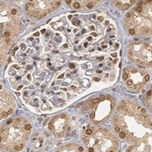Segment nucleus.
<instances>
[{
  "label": "nucleus",
  "mask_w": 152,
  "mask_h": 152,
  "mask_svg": "<svg viewBox=\"0 0 152 152\" xmlns=\"http://www.w3.org/2000/svg\"><path fill=\"white\" fill-rule=\"evenodd\" d=\"M100 2L99 1H86V9H92L94 6L98 4Z\"/></svg>",
  "instance_id": "nucleus-15"
},
{
  "label": "nucleus",
  "mask_w": 152,
  "mask_h": 152,
  "mask_svg": "<svg viewBox=\"0 0 152 152\" xmlns=\"http://www.w3.org/2000/svg\"><path fill=\"white\" fill-rule=\"evenodd\" d=\"M0 107H1V118L4 119L7 118L9 115H10L13 110L15 107V101L10 95L5 90H3L1 86V92H0Z\"/></svg>",
  "instance_id": "nucleus-11"
},
{
  "label": "nucleus",
  "mask_w": 152,
  "mask_h": 152,
  "mask_svg": "<svg viewBox=\"0 0 152 152\" xmlns=\"http://www.w3.org/2000/svg\"><path fill=\"white\" fill-rule=\"evenodd\" d=\"M32 125L29 119L17 117L8 120L1 127V148L6 151H22L29 141Z\"/></svg>",
  "instance_id": "nucleus-2"
},
{
  "label": "nucleus",
  "mask_w": 152,
  "mask_h": 152,
  "mask_svg": "<svg viewBox=\"0 0 152 152\" xmlns=\"http://www.w3.org/2000/svg\"><path fill=\"white\" fill-rule=\"evenodd\" d=\"M64 76V75H60L59 76V79H62V78H63Z\"/></svg>",
  "instance_id": "nucleus-17"
},
{
  "label": "nucleus",
  "mask_w": 152,
  "mask_h": 152,
  "mask_svg": "<svg viewBox=\"0 0 152 152\" xmlns=\"http://www.w3.org/2000/svg\"><path fill=\"white\" fill-rule=\"evenodd\" d=\"M123 80L126 86L131 90H140L150 80V75L145 69L137 67H127L124 69Z\"/></svg>",
  "instance_id": "nucleus-8"
},
{
  "label": "nucleus",
  "mask_w": 152,
  "mask_h": 152,
  "mask_svg": "<svg viewBox=\"0 0 152 152\" xmlns=\"http://www.w3.org/2000/svg\"><path fill=\"white\" fill-rule=\"evenodd\" d=\"M81 138L88 152H117L119 149L117 138L107 129H88Z\"/></svg>",
  "instance_id": "nucleus-5"
},
{
  "label": "nucleus",
  "mask_w": 152,
  "mask_h": 152,
  "mask_svg": "<svg viewBox=\"0 0 152 152\" xmlns=\"http://www.w3.org/2000/svg\"><path fill=\"white\" fill-rule=\"evenodd\" d=\"M116 104L115 99L109 95L100 96L99 97L89 100L85 105V111L91 109L90 118L95 124H102L110 117L114 106Z\"/></svg>",
  "instance_id": "nucleus-6"
},
{
  "label": "nucleus",
  "mask_w": 152,
  "mask_h": 152,
  "mask_svg": "<svg viewBox=\"0 0 152 152\" xmlns=\"http://www.w3.org/2000/svg\"><path fill=\"white\" fill-rule=\"evenodd\" d=\"M125 27L131 35H152V1H139L125 18Z\"/></svg>",
  "instance_id": "nucleus-4"
},
{
  "label": "nucleus",
  "mask_w": 152,
  "mask_h": 152,
  "mask_svg": "<svg viewBox=\"0 0 152 152\" xmlns=\"http://www.w3.org/2000/svg\"><path fill=\"white\" fill-rule=\"evenodd\" d=\"M71 89H73V90H75L76 88L75 86H71Z\"/></svg>",
  "instance_id": "nucleus-18"
},
{
  "label": "nucleus",
  "mask_w": 152,
  "mask_h": 152,
  "mask_svg": "<svg viewBox=\"0 0 152 152\" xmlns=\"http://www.w3.org/2000/svg\"><path fill=\"white\" fill-rule=\"evenodd\" d=\"M1 64L5 62L9 49L22 31L21 14L12 4H2L0 8Z\"/></svg>",
  "instance_id": "nucleus-3"
},
{
  "label": "nucleus",
  "mask_w": 152,
  "mask_h": 152,
  "mask_svg": "<svg viewBox=\"0 0 152 152\" xmlns=\"http://www.w3.org/2000/svg\"><path fill=\"white\" fill-rule=\"evenodd\" d=\"M56 152H85V150L76 143H68L60 147Z\"/></svg>",
  "instance_id": "nucleus-12"
},
{
  "label": "nucleus",
  "mask_w": 152,
  "mask_h": 152,
  "mask_svg": "<svg viewBox=\"0 0 152 152\" xmlns=\"http://www.w3.org/2000/svg\"><path fill=\"white\" fill-rule=\"evenodd\" d=\"M119 137L130 144L127 152H152V118L136 102L124 100L113 117Z\"/></svg>",
  "instance_id": "nucleus-1"
},
{
  "label": "nucleus",
  "mask_w": 152,
  "mask_h": 152,
  "mask_svg": "<svg viewBox=\"0 0 152 152\" xmlns=\"http://www.w3.org/2000/svg\"><path fill=\"white\" fill-rule=\"evenodd\" d=\"M75 66L74 65V64H72V65L70 64V68H75Z\"/></svg>",
  "instance_id": "nucleus-19"
},
{
  "label": "nucleus",
  "mask_w": 152,
  "mask_h": 152,
  "mask_svg": "<svg viewBox=\"0 0 152 152\" xmlns=\"http://www.w3.org/2000/svg\"><path fill=\"white\" fill-rule=\"evenodd\" d=\"M48 129L51 133L58 138H63L69 134L72 129L70 117L67 114H60L50 120Z\"/></svg>",
  "instance_id": "nucleus-10"
},
{
  "label": "nucleus",
  "mask_w": 152,
  "mask_h": 152,
  "mask_svg": "<svg viewBox=\"0 0 152 152\" xmlns=\"http://www.w3.org/2000/svg\"><path fill=\"white\" fill-rule=\"evenodd\" d=\"M99 20H100V21H102V20H103V18H102V17H99Z\"/></svg>",
  "instance_id": "nucleus-16"
},
{
  "label": "nucleus",
  "mask_w": 152,
  "mask_h": 152,
  "mask_svg": "<svg viewBox=\"0 0 152 152\" xmlns=\"http://www.w3.org/2000/svg\"><path fill=\"white\" fill-rule=\"evenodd\" d=\"M60 4V1L50 0L28 1L26 4V10L30 17L40 20L58 9Z\"/></svg>",
  "instance_id": "nucleus-9"
},
{
  "label": "nucleus",
  "mask_w": 152,
  "mask_h": 152,
  "mask_svg": "<svg viewBox=\"0 0 152 152\" xmlns=\"http://www.w3.org/2000/svg\"><path fill=\"white\" fill-rule=\"evenodd\" d=\"M129 58L138 65L152 66V44L145 42H133L129 46Z\"/></svg>",
  "instance_id": "nucleus-7"
},
{
  "label": "nucleus",
  "mask_w": 152,
  "mask_h": 152,
  "mask_svg": "<svg viewBox=\"0 0 152 152\" xmlns=\"http://www.w3.org/2000/svg\"><path fill=\"white\" fill-rule=\"evenodd\" d=\"M38 35H39V33H35V36H38Z\"/></svg>",
  "instance_id": "nucleus-20"
},
{
  "label": "nucleus",
  "mask_w": 152,
  "mask_h": 152,
  "mask_svg": "<svg viewBox=\"0 0 152 152\" xmlns=\"http://www.w3.org/2000/svg\"><path fill=\"white\" fill-rule=\"evenodd\" d=\"M145 103H146L148 108L152 112V86L151 88V90L147 92L145 98Z\"/></svg>",
  "instance_id": "nucleus-14"
},
{
  "label": "nucleus",
  "mask_w": 152,
  "mask_h": 152,
  "mask_svg": "<svg viewBox=\"0 0 152 152\" xmlns=\"http://www.w3.org/2000/svg\"><path fill=\"white\" fill-rule=\"evenodd\" d=\"M136 3L134 0H129V1H114V4L118 9L122 10H126L129 9L131 6L134 5Z\"/></svg>",
  "instance_id": "nucleus-13"
}]
</instances>
